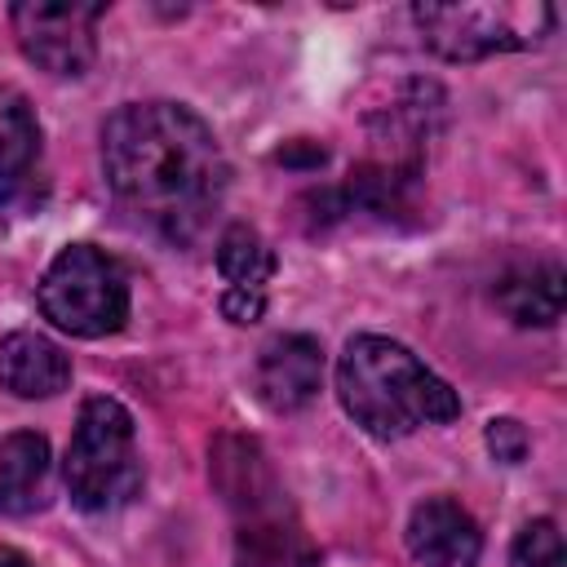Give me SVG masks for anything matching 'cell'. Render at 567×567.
<instances>
[{
  "label": "cell",
  "instance_id": "6da1fadb",
  "mask_svg": "<svg viewBox=\"0 0 567 567\" xmlns=\"http://www.w3.org/2000/svg\"><path fill=\"white\" fill-rule=\"evenodd\" d=\"M102 164L111 190L173 239H190L226 190L217 137L177 102L115 111L102 128Z\"/></svg>",
  "mask_w": 567,
  "mask_h": 567
},
{
  "label": "cell",
  "instance_id": "7a4b0ae2",
  "mask_svg": "<svg viewBox=\"0 0 567 567\" xmlns=\"http://www.w3.org/2000/svg\"><path fill=\"white\" fill-rule=\"evenodd\" d=\"M337 390L346 412L377 439H403L461 412L452 385L390 337H354L337 363Z\"/></svg>",
  "mask_w": 567,
  "mask_h": 567
},
{
  "label": "cell",
  "instance_id": "3957f363",
  "mask_svg": "<svg viewBox=\"0 0 567 567\" xmlns=\"http://www.w3.org/2000/svg\"><path fill=\"white\" fill-rule=\"evenodd\" d=\"M142 483L133 416L115 399H89L80 408L66 447V487L80 509H115Z\"/></svg>",
  "mask_w": 567,
  "mask_h": 567
},
{
  "label": "cell",
  "instance_id": "277c9868",
  "mask_svg": "<svg viewBox=\"0 0 567 567\" xmlns=\"http://www.w3.org/2000/svg\"><path fill=\"white\" fill-rule=\"evenodd\" d=\"M40 310L71 337H106L128 319V284L115 257L71 244L53 257L40 284Z\"/></svg>",
  "mask_w": 567,
  "mask_h": 567
},
{
  "label": "cell",
  "instance_id": "5b68a950",
  "mask_svg": "<svg viewBox=\"0 0 567 567\" xmlns=\"http://www.w3.org/2000/svg\"><path fill=\"white\" fill-rule=\"evenodd\" d=\"M416 22L434 53L452 62H474L487 53L536 44L549 31L554 9L540 0H532V9L527 4H421Z\"/></svg>",
  "mask_w": 567,
  "mask_h": 567
},
{
  "label": "cell",
  "instance_id": "8992f818",
  "mask_svg": "<svg viewBox=\"0 0 567 567\" xmlns=\"http://www.w3.org/2000/svg\"><path fill=\"white\" fill-rule=\"evenodd\" d=\"M13 31L22 53L53 71V75H84L97 49V18L102 4H80V0H27L13 4Z\"/></svg>",
  "mask_w": 567,
  "mask_h": 567
},
{
  "label": "cell",
  "instance_id": "52a82bcc",
  "mask_svg": "<svg viewBox=\"0 0 567 567\" xmlns=\"http://www.w3.org/2000/svg\"><path fill=\"white\" fill-rule=\"evenodd\" d=\"M408 549L421 567H474L483 536L478 523L447 496H430L408 518Z\"/></svg>",
  "mask_w": 567,
  "mask_h": 567
},
{
  "label": "cell",
  "instance_id": "ba28073f",
  "mask_svg": "<svg viewBox=\"0 0 567 567\" xmlns=\"http://www.w3.org/2000/svg\"><path fill=\"white\" fill-rule=\"evenodd\" d=\"M319 381H323V354H319L315 337H301V332L275 337L257 359V394L275 412L306 408L315 399Z\"/></svg>",
  "mask_w": 567,
  "mask_h": 567
},
{
  "label": "cell",
  "instance_id": "9c48e42d",
  "mask_svg": "<svg viewBox=\"0 0 567 567\" xmlns=\"http://www.w3.org/2000/svg\"><path fill=\"white\" fill-rule=\"evenodd\" d=\"M213 478L221 487V496L244 509L248 518L257 514H270L275 505V478H270V465L261 456V447L252 439H239V434H221L213 443Z\"/></svg>",
  "mask_w": 567,
  "mask_h": 567
},
{
  "label": "cell",
  "instance_id": "30bf717a",
  "mask_svg": "<svg viewBox=\"0 0 567 567\" xmlns=\"http://www.w3.org/2000/svg\"><path fill=\"white\" fill-rule=\"evenodd\" d=\"M71 381V359L35 332H13L0 341V385L13 390L18 399H49L66 390Z\"/></svg>",
  "mask_w": 567,
  "mask_h": 567
},
{
  "label": "cell",
  "instance_id": "8fae6325",
  "mask_svg": "<svg viewBox=\"0 0 567 567\" xmlns=\"http://www.w3.org/2000/svg\"><path fill=\"white\" fill-rule=\"evenodd\" d=\"M49 492V443L35 430H18L0 443V509L31 514Z\"/></svg>",
  "mask_w": 567,
  "mask_h": 567
},
{
  "label": "cell",
  "instance_id": "7c38bea8",
  "mask_svg": "<svg viewBox=\"0 0 567 567\" xmlns=\"http://www.w3.org/2000/svg\"><path fill=\"white\" fill-rule=\"evenodd\" d=\"M40 159V124L22 93L0 89V204H13Z\"/></svg>",
  "mask_w": 567,
  "mask_h": 567
},
{
  "label": "cell",
  "instance_id": "4fadbf2b",
  "mask_svg": "<svg viewBox=\"0 0 567 567\" xmlns=\"http://www.w3.org/2000/svg\"><path fill=\"white\" fill-rule=\"evenodd\" d=\"M496 301L514 323H540L545 328L563 315V270L558 266L514 270V275L501 279Z\"/></svg>",
  "mask_w": 567,
  "mask_h": 567
},
{
  "label": "cell",
  "instance_id": "5bb4252c",
  "mask_svg": "<svg viewBox=\"0 0 567 567\" xmlns=\"http://www.w3.org/2000/svg\"><path fill=\"white\" fill-rule=\"evenodd\" d=\"M239 567H319L301 532L284 527L275 514H257L239 532Z\"/></svg>",
  "mask_w": 567,
  "mask_h": 567
},
{
  "label": "cell",
  "instance_id": "9a60e30c",
  "mask_svg": "<svg viewBox=\"0 0 567 567\" xmlns=\"http://www.w3.org/2000/svg\"><path fill=\"white\" fill-rule=\"evenodd\" d=\"M217 266L230 279V288H248L261 292V284L275 275V252L266 248V239L248 226H230L217 244Z\"/></svg>",
  "mask_w": 567,
  "mask_h": 567
},
{
  "label": "cell",
  "instance_id": "2e32d148",
  "mask_svg": "<svg viewBox=\"0 0 567 567\" xmlns=\"http://www.w3.org/2000/svg\"><path fill=\"white\" fill-rule=\"evenodd\" d=\"M509 567H567L563 558V536L549 518H536L518 532L514 540V554H509Z\"/></svg>",
  "mask_w": 567,
  "mask_h": 567
},
{
  "label": "cell",
  "instance_id": "e0dca14e",
  "mask_svg": "<svg viewBox=\"0 0 567 567\" xmlns=\"http://www.w3.org/2000/svg\"><path fill=\"white\" fill-rule=\"evenodd\" d=\"M487 447L496 452V461H523V452H527V434H523V425L518 421H509V416H501V421H492L487 425Z\"/></svg>",
  "mask_w": 567,
  "mask_h": 567
},
{
  "label": "cell",
  "instance_id": "ac0fdd59",
  "mask_svg": "<svg viewBox=\"0 0 567 567\" xmlns=\"http://www.w3.org/2000/svg\"><path fill=\"white\" fill-rule=\"evenodd\" d=\"M221 310H226V319H235V323H252V319H261L266 297H261V292H248V288H226Z\"/></svg>",
  "mask_w": 567,
  "mask_h": 567
},
{
  "label": "cell",
  "instance_id": "d6986e66",
  "mask_svg": "<svg viewBox=\"0 0 567 567\" xmlns=\"http://www.w3.org/2000/svg\"><path fill=\"white\" fill-rule=\"evenodd\" d=\"M0 567H31V563H27V558H22L18 549H9V545H0Z\"/></svg>",
  "mask_w": 567,
  "mask_h": 567
},
{
  "label": "cell",
  "instance_id": "ffe728a7",
  "mask_svg": "<svg viewBox=\"0 0 567 567\" xmlns=\"http://www.w3.org/2000/svg\"><path fill=\"white\" fill-rule=\"evenodd\" d=\"M279 159H301V155H297V151H279ZM306 159H310V164H323V146H310Z\"/></svg>",
  "mask_w": 567,
  "mask_h": 567
}]
</instances>
